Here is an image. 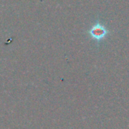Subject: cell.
<instances>
[{
  "mask_svg": "<svg viewBox=\"0 0 129 129\" xmlns=\"http://www.w3.org/2000/svg\"><path fill=\"white\" fill-rule=\"evenodd\" d=\"M107 29L101 23H96L89 30V34L91 35V36L98 41L103 40L107 35Z\"/></svg>",
  "mask_w": 129,
  "mask_h": 129,
  "instance_id": "cell-1",
  "label": "cell"
}]
</instances>
